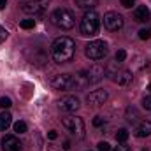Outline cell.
<instances>
[{
	"mask_svg": "<svg viewBox=\"0 0 151 151\" xmlns=\"http://www.w3.org/2000/svg\"><path fill=\"white\" fill-rule=\"evenodd\" d=\"M49 19H51V23L55 25V27H58V28H62V30H69V28H72L76 23V18L74 14H72V11H69V9H55L53 12H51V16H49Z\"/></svg>",
	"mask_w": 151,
	"mask_h": 151,
	"instance_id": "7a4b0ae2",
	"label": "cell"
},
{
	"mask_svg": "<svg viewBox=\"0 0 151 151\" xmlns=\"http://www.w3.org/2000/svg\"><path fill=\"white\" fill-rule=\"evenodd\" d=\"M62 123H63V127L69 132L74 134L77 139H83L84 137V121L81 118H77V116H63Z\"/></svg>",
	"mask_w": 151,
	"mask_h": 151,
	"instance_id": "5b68a950",
	"label": "cell"
},
{
	"mask_svg": "<svg viewBox=\"0 0 151 151\" xmlns=\"http://www.w3.org/2000/svg\"><path fill=\"white\" fill-rule=\"evenodd\" d=\"M104 27L109 32H118L123 27V16L118 12H106L104 14Z\"/></svg>",
	"mask_w": 151,
	"mask_h": 151,
	"instance_id": "52a82bcc",
	"label": "cell"
},
{
	"mask_svg": "<svg viewBox=\"0 0 151 151\" xmlns=\"http://www.w3.org/2000/svg\"><path fill=\"white\" fill-rule=\"evenodd\" d=\"M151 37V30L150 28H141L139 30V39H142V40H146V39Z\"/></svg>",
	"mask_w": 151,
	"mask_h": 151,
	"instance_id": "cb8c5ba5",
	"label": "cell"
},
{
	"mask_svg": "<svg viewBox=\"0 0 151 151\" xmlns=\"http://www.w3.org/2000/svg\"><path fill=\"white\" fill-rule=\"evenodd\" d=\"M134 134H135L137 137H150L151 135V121H141V123L135 127Z\"/></svg>",
	"mask_w": 151,
	"mask_h": 151,
	"instance_id": "9a60e30c",
	"label": "cell"
},
{
	"mask_svg": "<svg viewBox=\"0 0 151 151\" xmlns=\"http://www.w3.org/2000/svg\"><path fill=\"white\" fill-rule=\"evenodd\" d=\"M107 51L109 49L104 40H91L90 44H86V49H84V53L90 60H102L107 56Z\"/></svg>",
	"mask_w": 151,
	"mask_h": 151,
	"instance_id": "277c9868",
	"label": "cell"
},
{
	"mask_svg": "<svg viewBox=\"0 0 151 151\" xmlns=\"http://www.w3.org/2000/svg\"><path fill=\"white\" fill-rule=\"evenodd\" d=\"M34 25H35V21H34V19H23V21H21V28H25V30L34 28Z\"/></svg>",
	"mask_w": 151,
	"mask_h": 151,
	"instance_id": "d4e9b609",
	"label": "cell"
},
{
	"mask_svg": "<svg viewBox=\"0 0 151 151\" xmlns=\"http://www.w3.org/2000/svg\"><path fill=\"white\" fill-rule=\"evenodd\" d=\"M127 139H128V130L127 128H119L116 132V141L118 142H127Z\"/></svg>",
	"mask_w": 151,
	"mask_h": 151,
	"instance_id": "d6986e66",
	"label": "cell"
},
{
	"mask_svg": "<svg viewBox=\"0 0 151 151\" xmlns=\"http://www.w3.org/2000/svg\"><path fill=\"white\" fill-rule=\"evenodd\" d=\"M14 132L25 134V132H27V123H25V121H16V123H14Z\"/></svg>",
	"mask_w": 151,
	"mask_h": 151,
	"instance_id": "ffe728a7",
	"label": "cell"
},
{
	"mask_svg": "<svg viewBox=\"0 0 151 151\" xmlns=\"http://www.w3.org/2000/svg\"><path fill=\"white\" fill-rule=\"evenodd\" d=\"M102 125H104V118L97 116V118L93 119V127H102Z\"/></svg>",
	"mask_w": 151,
	"mask_h": 151,
	"instance_id": "f1b7e54d",
	"label": "cell"
},
{
	"mask_svg": "<svg viewBox=\"0 0 151 151\" xmlns=\"http://www.w3.org/2000/svg\"><path fill=\"white\" fill-rule=\"evenodd\" d=\"M97 151H111V146H109V142H106V141L99 142V144H97Z\"/></svg>",
	"mask_w": 151,
	"mask_h": 151,
	"instance_id": "4316f807",
	"label": "cell"
},
{
	"mask_svg": "<svg viewBox=\"0 0 151 151\" xmlns=\"http://www.w3.org/2000/svg\"><path fill=\"white\" fill-rule=\"evenodd\" d=\"M142 106H144V109H150L151 111V97H146V99L142 100Z\"/></svg>",
	"mask_w": 151,
	"mask_h": 151,
	"instance_id": "f546056e",
	"label": "cell"
},
{
	"mask_svg": "<svg viewBox=\"0 0 151 151\" xmlns=\"http://www.w3.org/2000/svg\"><path fill=\"white\" fill-rule=\"evenodd\" d=\"M111 151H132V148H130V146H127L125 142H119L118 146L111 148Z\"/></svg>",
	"mask_w": 151,
	"mask_h": 151,
	"instance_id": "484cf974",
	"label": "cell"
},
{
	"mask_svg": "<svg viewBox=\"0 0 151 151\" xmlns=\"http://www.w3.org/2000/svg\"><path fill=\"white\" fill-rule=\"evenodd\" d=\"M47 137H49V139H51V141H55V139H56V137H58V134H56V132H55V130H51V132H47Z\"/></svg>",
	"mask_w": 151,
	"mask_h": 151,
	"instance_id": "1f68e13d",
	"label": "cell"
},
{
	"mask_svg": "<svg viewBox=\"0 0 151 151\" xmlns=\"http://www.w3.org/2000/svg\"><path fill=\"white\" fill-rule=\"evenodd\" d=\"M5 37H7V30L0 27V42H2V40H5Z\"/></svg>",
	"mask_w": 151,
	"mask_h": 151,
	"instance_id": "4dcf8cb0",
	"label": "cell"
},
{
	"mask_svg": "<svg viewBox=\"0 0 151 151\" xmlns=\"http://www.w3.org/2000/svg\"><path fill=\"white\" fill-rule=\"evenodd\" d=\"M11 123H12V116L9 113H0V130L4 132V130H7L9 127H11Z\"/></svg>",
	"mask_w": 151,
	"mask_h": 151,
	"instance_id": "ac0fdd59",
	"label": "cell"
},
{
	"mask_svg": "<svg viewBox=\"0 0 151 151\" xmlns=\"http://www.w3.org/2000/svg\"><path fill=\"white\" fill-rule=\"evenodd\" d=\"M116 77H114V81L119 84V86H128L130 83H132V72L130 70H121V72H118V74H114Z\"/></svg>",
	"mask_w": 151,
	"mask_h": 151,
	"instance_id": "2e32d148",
	"label": "cell"
},
{
	"mask_svg": "<svg viewBox=\"0 0 151 151\" xmlns=\"http://www.w3.org/2000/svg\"><path fill=\"white\" fill-rule=\"evenodd\" d=\"M7 5V0H0V9H4Z\"/></svg>",
	"mask_w": 151,
	"mask_h": 151,
	"instance_id": "d6a6232c",
	"label": "cell"
},
{
	"mask_svg": "<svg viewBox=\"0 0 151 151\" xmlns=\"http://www.w3.org/2000/svg\"><path fill=\"white\" fill-rule=\"evenodd\" d=\"M125 58H127V51H125V49H118L116 55H114V60L121 63V62H125Z\"/></svg>",
	"mask_w": 151,
	"mask_h": 151,
	"instance_id": "7402d4cb",
	"label": "cell"
},
{
	"mask_svg": "<svg viewBox=\"0 0 151 151\" xmlns=\"http://www.w3.org/2000/svg\"><path fill=\"white\" fill-rule=\"evenodd\" d=\"M106 74V69H104V65H100V63H95V65H91L88 70H86V76H88V83L90 84H95V83H99L102 77Z\"/></svg>",
	"mask_w": 151,
	"mask_h": 151,
	"instance_id": "ba28073f",
	"label": "cell"
},
{
	"mask_svg": "<svg viewBox=\"0 0 151 151\" xmlns=\"http://www.w3.org/2000/svg\"><path fill=\"white\" fill-rule=\"evenodd\" d=\"M12 106V100L9 99V97H2L0 99V107H4V109H9Z\"/></svg>",
	"mask_w": 151,
	"mask_h": 151,
	"instance_id": "603a6c76",
	"label": "cell"
},
{
	"mask_svg": "<svg viewBox=\"0 0 151 151\" xmlns=\"http://www.w3.org/2000/svg\"><path fill=\"white\" fill-rule=\"evenodd\" d=\"M99 27H100V18L95 11H88L83 19H81V25H79V30H81V35H86V37H93L97 35L99 32Z\"/></svg>",
	"mask_w": 151,
	"mask_h": 151,
	"instance_id": "3957f363",
	"label": "cell"
},
{
	"mask_svg": "<svg viewBox=\"0 0 151 151\" xmlns=\"http://www.w3.org/2000/svg\"><path fill=\"white\" fill-rule=\"evenodd\" d=\"M134 19H135L137 23H146V21H150L151 19L150 9H148L146 5H139V7L134 11Z\"/></svg>",
	"mask_w": 151,
	"mask_h": 151,
	"instance_id": "5bb4252c",
	"label": "cell"
},
{
	"mask_svg": "<svg viewBox=\"0 0 151 151\" xmlns=\"http://www.w3.org/2000/svg\"><path fill=\"white\" fill-rule=\"evenodd\" d=\"M148 90H150V93H151V84H150V86H148Z\"/></svg>",
	"mask_w": 151,
	"mask_h": 151,
	"instance_id": "e575fe53",
	"label": "cell"
},
{
	"mask_svg": "<svg viewBox=\"0 0 151 151\" xmlns=\"http://www.w3.org/2000/svg\"><path fill=\"white\" fill-rule=\"evenodd\" d=\"M127 119L128 121H137V109H134V107H128L127 109Z\"/></svg>",
	"mask_w": 151,
	"mask_h": 151,
	"instance_id": "44dd1931",
	"label": "cell"
},
{
	"mask_svg": "<svg viewBox=\"0 0 151 151\" xmlns=\"http://www.w3.org/2000/svg\"><path fill=\"white\" fill-rule=\"evenodd\" d=\"M88 76H86V70L79 72V74H74L70 77V90H81L84 86H88Z\"/></svg>",
	"mask_w": 151,
	"mask_h": 151,
	"instance_id": "4fadbf2b",
	"label": "cell"
},
{
	"mask_svg": "<svg viewBox=\"0 0 151 151\" xmlns=\"http://www.w3.org/2000/svg\"><path fill=\"white\" fill-rule=\"evenodd\" d=\"M47 151H56V148H55V146H49V148H47Z\"/></svg>",
	"mask_w": 151,
	"mask_h": 151,
	"instance_id": "836d02e7",
	"label": "cell"
},
{
	"mask_svg": "<svg viewBox=\"0 0 151 151\" xmlns=\"http://www.w3.org/2000/svg\"><path fill=\"white\" fill-rule=\"evenodd\" d=\"M2 150L4 151H21V142H19V139L16 135H4Z\"/></svg>",
	"mask_w": 151,
	"mask_h": 151,
	"instance_id": "7c38bea8",
	"label": "cell"
},
{
	"mask_svg": "<svg viewBox=\"0 0 151 151\" xmlns=\"http://www.w3.org/2000/svg\"><path fill=\"white\" fill-rule=\"evenodd\" d=\"M49 5V0H34V2H27L23 4V12L30 14V16H39V14H44L46 9Z\"/></svg>",
	"mask_w": 151,
	"mask_h": 151,
	"instance_id": "8992f818",
	"label": "cell"
},
{
	"mask_svg": "<svg viewBox=\"0 0 151 151\" xmlns=\"http://www.w3.org/2000/svg\"><path fill=\"white\" fill-rule=\"evenodd\" d=\"M79 100L76 99V97H72V95H67V97H63L60 102H58V107L62 109V111H65V113H74V111H77L79 109Z\"/></svg>",
	"mask_w": 151,
	"mask_h": 151,
	"instance_id": "30bf717a",
	"label": "cell"
},
{
	"mask_svg": "<svg viewBox=\"0 0 151 151\" xmlns=\"http://www.w3.org/2000/svg\"><path fill=\"white\" fill-rule=\"evenodd\" d=\"M76 51V42L70 37H58L51 44V56L56 63L70 62Z\"/></svg>",
	"mask_w": 151,
	"mask_h": 151,
	"instance_id": "6da1fadb",
	"label": "cell"
},
{
	"mask_svg": "<svg viewBox=\"0 0 151 151\" xmlns=\"http://www.w3.org/2000/svg\"><path fill=\"white\" fill-rule=\"evenodd\" d=\"M107 100V91L106 90H93L91 93L86 95L88 106H102Z\"/></svg>",
	"mask_w": 151,
	"mask_h": 151,
	"instance_id": "9c48e42d",
	"label": "cell"
},
{
	"mask_svg": "<svg viewBox=\"0 0 151 151\" xmlns=\"http://www.w3.org/2000/svg\"><path fill=\"white\" fill-rule=\"evenodd\" d=\"M70 74H56L51 79V86L55 90H70Z\"/></svg>",
	"mask_w": 151,
	"mask_h": 151,
	"instance_id": "8fae6325",
	"label": "cell"
},
{
	"mask_svg": "<svg viewBox=\"0 0 151 151\" xmlns=\"http://www.w3.org/2000/svg\"><path fill=\"white\" fill-rule=\"evenodd\" d=\"M134 4H135V0H121V5H123L125 9H130Z\"/></svg>",
	"mask_w": 151,
	"mask_h": 151,
	"instance_id": "83f0119b",
	"label": "cell"
},
{
	"mask_svg": "<svg viewBox=\"0 0 151 151\" xmlns=\"http://www.w3.org/2000/svg\"><path fill=\"white\" fill-rule=\"evenodd\" d=\"M76 5L77 9H83V11H93V7L97 5V0H76Z\"/></svg>",
	"mask_w": 151,
	"mask_h": 151,
	"instance_id": "e0dca14e",
	"label": "cell"
}]
</instances>
